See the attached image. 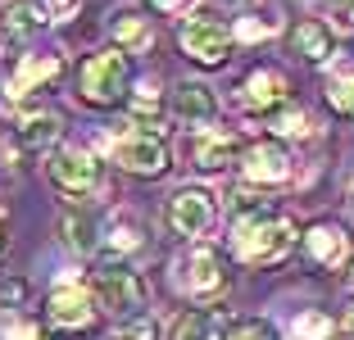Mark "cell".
I'll return each mask as SVG.
<instances>
[{
  "label": "cell",
  "mask_w": 354,
  "mask_h": 340,
  "mask_svg": "<svg viewBox=\"0 0 354 340\" xmlns=\"http://www.w3.org/2000/svg\"><path fill=\"white\" fill-rule=\"evenodd\" d=\"M223 258L214 254V249H196V254L182 263V290H191L196 299L214 295V290H223Z\"/></svg>",
  "instance_id": "obj_12"
},
{
  "label": "cell",
  "mask_w": 354,
  "mask_h": 340,
  "mask_svg": "<svg viewBox=\"0 0 354 340\" xmlns=\"http://www.w3.org/2000/svg\"><path fill=\"white\" fill-rule=\"evenodd\" d=\"M95 236H100V227H95V218L91 214H64V240L77 249V254H91L95 249Z\"/></svg>",
  "instance_id": "obj_19"
},
{
  "label": "cell",
  "mask_w": 354,
  "mask_h": 340,
  "mask_svg": "<svg viewBox=\"0 0 354 340\" xmlns=\"http://www.w3.org/2000/svg\"><path fill=\"white\" fill-rule=\"evenodd\" d=\"M245 182L254 186H281L291 177V155H286V145L277 141H263V145H250L245 150Z\"/></svg>",
  "instance_id": "obj_9"
},
{
  "label": "cell",
  "mask_w": 354,
  "mask_h": 340,
  "mask_svg": "<svg viewBox=\"0 0 354 340\" xmlns=\"http://www.w3.org/2000/svg\"><path fill=\"white\" fill-rule=\"evenodd\" d=\"M241 104L250 113H268V109H281L286 104V77L277 68H254L241 86Z\"/></svg>",
  "instance_id": "obj_11"
},
{
  "label": "cell",
  "mask_w": 354,
  "mask_h": 340,
  "mask_svg": "<svg viewBox=\"0 0 354 340\" xmlns=\"http://www.w3.org/2000/svg\"><path fill=\"white\" fill-rule=\"evenodd\" d=\"M350 281H354V268H350Z\"/></svg>",
  "instance_id": "obj_37"
},
{
  "label": "cell",
  "mask_w": 354,
  "mask_h": 340,
  "mask_svg": "<svg viewBox=\"0 0 354 340\" xmlns=\"http://www.w3.org/2000/svg\"><path fill=\"white\" fill-rule=\"evenodd\" d=\"M150 5H159V10H182L187 0H150Z\"/></svg>",
  "instance_id": "obj_33"
},
{
  "label": "cell",
  "mask_w": 354,
  "mask_h": 340,
  "mask_svg": "<svg viewBox=\"0 0 354 340\" xmlns=\"http://www.w3.org/2000/svg\"><path fill=\"white\" fill-rule=\"evenodd\" d=\"M95 295H100V304L109 313H118V318H132V313L146 309V286H141V277L127 268L123 258H104L100 263V272H95Z\"/></svg>",
  "instance_id": "obj_3"
},
{
  "label": "cell",
  "mask_w": 354,
  "mask_h": 340,
  "mask_svg": "<svg viewBox=\"0 0 354 340\" xmlns=\"http://www.w3.org/2000/svg\"><path fill=\"white\" fill-rule=\"evenodd\" d=\"M0 249H5V205H0Z\"/></svg>",
  "instance_id": "obj_35"
},
{
  "label": "cell",
  "mask_w": 354,
  "mask_h": 340,
  "mask_svg": "<svg viewBox=\"0 0 354 340\" xmlns=\"http://www.w3.org/2000/svg\"><path fill=\"white\" fill-rule=\"evenodd\" d=\"M268 23H241V28H236V37H241V41H259V37H268Z\"/></svg>",
  "instance_id": "obj_32"
},
{
  "label": "cell",
  "mask_w": 354,
  "mask_h": 340,
  "mask_svg": "<svg viewBox=\"0 0 354 340\" xmlns=\"http://www.w3.org/2000/svg\"><path fill=\"white\" fill-rule=\"evenodd\" d=\"M59 73H64V59H55V55H28V59H19V68L10 73V95L41 91V86L55 82Z\"/></svg>",
  "instance_id": "obj_14"
},
{
  "label": "cell",
  "mask_w": 354,
  "mask_h": 340,
  "mask_svg": "<svg viewBox=\"0 0 354 340\" xmlns=\"http://www.w3.org/2000/svg\"><path fill=\"white\" fill-rule=\"evenodd\" d=\"M277 132H286V136H304V132H309V118L295 109V113H286V123H277Z\"/></svg>",
  "instance_id": "obj_31"
},
{
  "label": "cell",
  "mask_w": 354,
  "mask_h": 340,
  "mask_svg": "<svg viewBox=\"0 0 354 340\" xmlns=\"http://www.w3.org/2000/svg\"><path fill=\"white\" fill-rule=\"evenodd\" d=\"M0 336L5 340H41V331H37V322H28V318H10L5 327H0Z\"/></svg>",
  "instance_id": "obj_25"
},
{
  "label": "cell",
  "mask_w": 354,
  "mask_h": 340,
  "mask_svg": "<svg viewBox=\"0 0 354 340\" xmlns=\"http://www.w3.org/2000/svg\"><path fill=\"white\" fill-rule=\"evenodd\" d=\"M332 336V322L323 318V313H304L300 322H295V340H327Z\"/></svg>",
  "instance_id": "obj_23"
},
{
  "label": "cell",
  "mask_w": 354,
  "mask_h": 340,
  "mask_svg": "<svg viewBox=\"0 0 354 340\" xmlns=\"http://www.w3.org/2000/svg\"><path fill=\"white\" fill-rule=\"evenodd\" d=\"M350 205H354V186H350Z\"/></svg>",
  "instance_id": "obj_36"
},
{
  "label": "cell",
  "mask_w": 354,
  "mask_h": 340,
  "mask_svg": "<svg viewBox=\"0 0 354 340\" xmlns=\"http://www.w3.org/2000/svg\"><path fill=\"white\" fill-rule=\"evenodd\" d=\"M23 299H28V281H5L0 304H5V309H14V304H23Z\"/></svg>",
  "instance_id": "obj_29"
},
{
  "label": "cell",
  "mask_w": 354,
  "mask_h": 340,
  "mask_svg": "<svg viewBox=\"0 0 354 340\" xmlns=\"http://www.w3.org/2000/svg\"><path fill=\"white\" fill-rule=\"evenodd\" d=\"M114 164H123L127 173H141V177H155L159 168L168 164V150L155 132H127L114 141Z\"/></svg>",
  "instance_id": "obj_6"
},
{
  "label": "cell",
  "mask_w": 354,
  "mask_h": 340,
  "mask_svg": "<svg viewBox=\"0 0 354 340\" xmlns=\"http://www.w3.org/2000/svg\"><path fill=\"white\" fill-rule=\"evenodd\" d=\"M132 86V64L123 50H100L82 64V95L91 104H118Z\"/></svg>",
  "instance_id": "obj_2"
},
{
  "label": "cell",
  "mask_w": 354,
  "mask_h": 340,
  "mask_svg": "<svg viewBox=\"0 0 354 340\" xmlns=\"http://www.w3.org/2000/svg\"><path fill=\"white\" fill-rule=\"evenodd\" d=\"M50 186L64 196H91L100 186V164L86 150H59L50 159Z\"/></svg>",
  "instance_id": "obj_5"
},
{
  "label": "cell",
  "mask_w": 354,
  "mask_h": 340,
  "mask_svg": "<svg viewBox=\"0 0 354 340\" xmlns=\"http://www.w3.org/2000/svg\"><path fill=\"white\" fill-rule=\"evenodd\" d=\"M37 5H41L46 19H64V14H73V10H77V0H37Z\"/></svg>",
  "instance_id": "obj_30"
},
{
  "label": "cell",
  "mask_w": 354,
  "mask_h": 340,
  "mask_svg": "<svg viewBox=\"0 0 354 340\" xmlns=\"http://www.w3.org/2000/svg\"><path fill=\"white\" fill-rule=\"evenodd\" d=\"M291 41H295V50H300L304 59H313V64L332 59V28L318 23V19H304L300 28L291 32Z\"/></svg>",
  "instance_id": "obj_16"
},
{
  "label": "cell",
  "mask_w": 354,
  "mask_h": 340,
  "mask_svg": "<svg viewBox=\"0 0 354 340\" xmlns=\"http://www.w3.org/2000/svg\"><path fill=\"white\" fill-rule=\"evenodd\" d=\"M295 245V227L291 218H277L259 205L254 196L236 200V227H232V254L250 268H268L277 263L286 249Z\"/></svg>",
  "instance_id": "obj_1"
},
{
  "label": "cell",
  "mask_w": 354,
  "mask_h": 340,
  "mask_svg": "<svg viewBox=\"0 0 354 340\" xmlns=\"http://www.w3.org/2000/svg\"><path fill=\"white\" fill-rule=\"evenodd\" d=\"M236 159H241V136L236 132L209 127V132L196 141V168H205V173H218V168L236 164Z\"/></svg>",
  "instance_id": "obj_15"
},
{
  "label": "cell",
  "mask_w": 354,
  "mask_h": 340,
  "mask_svg": "<svg viewBox=\"0 0 354 340\" xmlns=\"http://www.w3.org/2000/svg\"><path fill=\"white\" fill-rule=\"evenodd\" d=\"M173 340H223V318L209 309H187L173 322Z\"/></svg>",
  "instance_id": "obj_17"
},
{
  "label": "cell",
  "mask_w": 354,
  "mask_h": 340,
  "mask_svg": "<svg viewBox=\"0 0 354 340\" xmlns=\"http://www.w3.org/2000/svg\"><path fill=\"white\" fill-rule=\"evenodd\" d=\"M41 19H46V14H41V5H37V0H14L10 10H5V28H10L14 37H28V32L37 28Z\"/></svg>",
  "instance_id": "obj_20"
},
{
  "label": "cell",
  "mask_w": 354,
  "mask_h": 340,
  "mask_svg": "<svg viewBox=\"0 0 354 340\" xmlns=\"http://www.w3.org/2000/svg\"><path fill=\"white\" fill-rule=\"evenodd\" d=\"M350 322H354V309H350Z\"/></svg>",
  "instance_id": "obj_38"
},
{
  "label": "cell",
  "mask_w": 354,
  "mask_h": 340,
  "mask_svg": "<svg viewBox=\"0 0 354 340\" xmlns=\"http://www.w3.org/2000/svg\"><path fill=\"white\" fill-rule=\"evenodd\" d=\"M332 104L341 113H354V77H341V82H332Z\"/></svg>",
  "instance_id": "obj_27"
},
{
  "label": "cell",
  "mask_w": 354,
  "mask_h": 340,
  "mask_svg": "<svg viewBox=\"0 0 354 340\" xmlns=\"http://www.w3.org/2000/svg\"><path fill=\"white\" fill-rule=\"evenodd\" d=\"M223 5H232V10H245V5H254V0H223Z\"/></svg>",
  "instance_id": "obj_34"
},
{
  "label": "cell",
  "mask_w": 354,
  "mask_h": 340,
  "mask_svg": "<svg viewBox=\"0 0 354 340\" xmlns=\"http://www.w3.org/2000/svg\"><path fill=\"white\" fill-rule=\"evenodd\" d=\"M50 322L59 331H82L95 322V299L82 286H59L50 295Z\"/></svg>",
  "instance_id": "obj_10"
},
{
  "label": "cell",
  "mask_w": 354,
  "mask_h": 340,
  "mask_svg": "<svg viewBox=\"0 0 354 340\" xmlns=\"http://www.w3.org/2000/svg\"><path fill=\"white\" fill-rule=\"evenodd\" d=\"M182 50L200 64H223L232 55V32L218 14L209 10H196L187 23H182Z\"/></svg>",
  "instance_id": "obj_4"
},
{
  "label": "cell",
  "mask_w": 354,
  "mask_h": 340,
  "mask_svg": "<svg viewBox=\"0 0 354 340\" xmlns=\"http://www.w3.org/2000/svg\"><path fill=\"white\" fill-rule=\"evenodd\" d=\"M55 136H59V118H55V113H32V118L19 123V145L28 150V155L55 145Z\"/></svg>",
  "instance_id": "obj_18"
},
{
  "label": "cell",
  "mask_w": 354,
  "mask_h": 340,
  "mask_svg": "<svg viewBox=\"0 0 354 340\" xmlns=\"http://www.w3.org/2000/svg\"><path fill=\"white\" fill-rule=\"evenodd\" d=\"M118 336H123V340H159V322L146 318V313H136V322H127Z\"/></svg>",
  "instance_id": "obj_24"
},
{
  "label": "cell",
  "mask_w": 354,
  "mask_h": 340,
  "mask_svg": "<svg viewBox=\"0 0 354 340\" xmlns=\"http://www.w3.org/2000/svg\"><path fill=\"white\" fill-rule=\"evenodd\" d=\"M155 113H159V86H155V82H141V100H136V127H146V132H150Z\"/></svg>",
  "instance_id": "obj_22"
},
{
  "label": "cell",
  "mask_w": 354,
  "mask_h": 340,
  "mask_svg": "<svg viewBox=\"0 0 354 340\" xmlns=\"http://www.w3.org/2000/svg\"><path fill=\"white\" fill-rule=\"evenodd\" d=\"M236 340H281L277 331H272V322H245V327H236Z\"/></svg>",
  "instance_id": "obj_28"
},
{
  "label": "cell",
  "mask_w": 354,
  "mask_h": 340,
  "mask_svg": "<svg viewBox=\"0 0 354 340\" xmlns=\"http://www.w3.org/2000/svg\"><path fill=\"white\" fill-rule=\"evenodd\" d=\"M168 109H173L177 123H187V127H214V118H218V95L209 91V82H182L168 95Z\"/></svg>",
  "instance_id": "obj_7"
},
{
  "label": "cell",
  "mask_w": 354,
  "mask_h": 340,
  "mask_svg": "<svg viewBox=\"0 0 354 340\" xmlns=\"http://www.w3.org/2000/svg\"><path fill=\"white\" fill-rule=\"evenodd\" d=\"M327 19H332L336 28L350 32L354 28V0H327Z\"/></svg>",
  "instance_id": "obj_26"
},
{
  "label": "cell",
  "mask_w": 354,
  "mask_h": 340,
  "mask_svg": "<svg viewBox=\"0 0 354 340\" xmlns=\"http://www.w3.org/2000/svg\"><path fill=\"white\" fill-rule=\"evenodd\" d=\"M304 249L318 268H341L345 258H350V236H345L341 227L323 223V227H309L304 232Z\"/></svg>",
  "instance_id": "obj_13"
},
{
  "label": "cell",
  "mask_w": 354,
  "mask_h": 340,
  "mask_svg": "<svg viewBox=\"0 0 354 340\" xmlns=\"http://www.w3.org/2000/svg\"><path fill=\"white\" fill-rule=\"evenodd\" d=\"M114 37L123 46H146V23H141V14H132V10H123V14H114Z\"/></svg>",
  "instance_id": "obj_21"
},
{
  "label": "cell",
  "mask_w": 354,
  "mask_h": 340,
  "mask_svg": "<svg viewBox=\"0 0 354 340\" xmlns=\"http://www.w3.org/2000/svg\"><path fill=\"white\" fill-rule=\"evenodd\" d=\"M214 196L209 191H182V196L168 200V223L182 232V236H205L214 227Z\"/></svg>",
  "instance_id": "obj_8"
}]
</instances>
